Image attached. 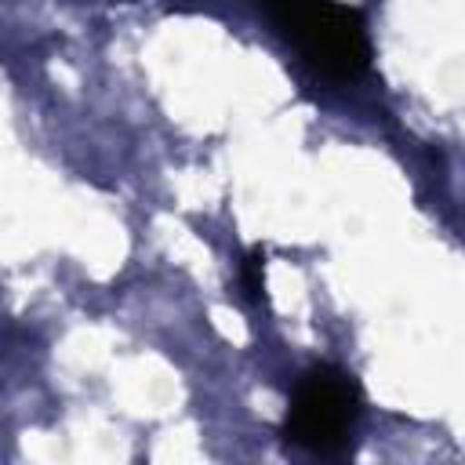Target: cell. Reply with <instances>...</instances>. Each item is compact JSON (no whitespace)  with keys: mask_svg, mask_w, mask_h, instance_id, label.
<instances>
[{"mask_svg":"<svg viewBox=\"0 0 465 465\" xmlns=\"http://www.w3.org/2000/svg\"><path fill=\"white\" fill-rule=\"evenodd\" d=\"M360 418V385L338 367H312L298 378L283 436L312 454H341Z\"/></svg>","mask_w":465,"mask_h":465,"instance_id":"6da1fadb","label":"cell"},{"mask_svg":"<svg viewBox=\"0 0 465 465\" xmlns=\"http://www.w3.org/2000/svg\"><path fill=\"white\" fill-rule=\"evenodd\" d=\"M294 44L305 54V62L327 80H352L371 65V40L363 15L334 0L294 36Z\"/></svg>","mask_w":465,"mask_h":465,"instance_id":"7a4b0ae2","label":"cell"},{"mask_svg":"<svg viewBox=\"0 0 465 465\" xmlns=\"http://www.w3.org/2000/svg\"><path fill=\"white\" fill-rule=\"evenodd\" d=\"M262 4L272 15V22L280 25V33H287L294 40L331 0H262Z\"/></svg>","mask_w":465,"mask_h":465,"instance_id":"3957f363","label":"cell"},{"mask_svg":"<svg viewBox=\"0 0 465 465\" xmlns=\"http://www.w3.org/2000/svg\"><path fill=\"white\" fill-rule=\"evenodd\" d=\"M240 287L251 302L265 298V251L262 247H251L247 258L240 262Z\"/></svg>","mask_w":465,"mask_h":465,"instance_id":"277c9868","label":"cell"}]
</instances>
